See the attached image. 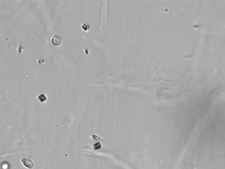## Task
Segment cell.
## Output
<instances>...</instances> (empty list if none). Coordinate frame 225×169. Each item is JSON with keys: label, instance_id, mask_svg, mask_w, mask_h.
I'll use <instances>...</instances> for the list:
<instances>
[{"label": "cell", "instance_id": "obj_1", "mask_svg": "<svg viewBox=\"0 0 225 169\" xmlns=\"http://www.w3.org/2000/svg\"><path fill=\"white\" fill-rule=\"evenodd\" d=\"M21 161L23 162L24 166L29 169H32L34 166L33 161L30 159L24 158L21 159Z\"/></svg>", "mask_w": 225, "mask_h": 169}, {"label": "cell", "instance_id": "obj_2", "mask_svg": "<svg viewBox=\"0 0 225 169\" xmlns=\"http://www.w3.org/2000/svg\"><path fill=\"white\" fill-rule=\"evenodd\" d=\"M51 41L52 44H53L54 46H59L62 44V40L61 37L57 35H55L52 38Z\"/></svg>", "mask_w": 225, "mask_h": 169}, {"label": "cell", "instance_id": "obj_3", "mask_svg": "<svg viewBox=\"0 0 225 169\" xmlns=\"http://www.w3.org/2000/svg\"><path fill=\"white\" fill-rule=\"evenodd\" d=\"M38 99L40 101L41 103H44L47 100V97L44 93H41L38 97Z\"/></svg>", "mask_w": 225, "mask_h": 169}, {"label": "cell", "instance_id": "obj_4", "mask_svg": "<svg viewBox=\"0 0 225 169\" xmlns=\"http://www.w3.org/2000/svg\"><path fill=\"white\" fill-rule=\"evenodd\" d=\"M102 145L99 142H97L95 144L93 145V148H94V149L95 150H99L100 149H101L102 148Z\"/></svg>", "mask_w": 225, "mask_h": 169}, {"label": "cell", "instance_id": "obj_5", "mask_svg": "<svg viewBox=\"0 0 225 169\" xmlns=\"http://www.w3.org/2000/svg\"><path fill=\"white\" fill-rule=\"evenodd\" d=\"M82 27L83 29L84 30V31H87L89 28V26H88V25H87V24H83L82 25Z\"/></svg>", "mask_w": 225, "mask_h": 169}]
</instances>
